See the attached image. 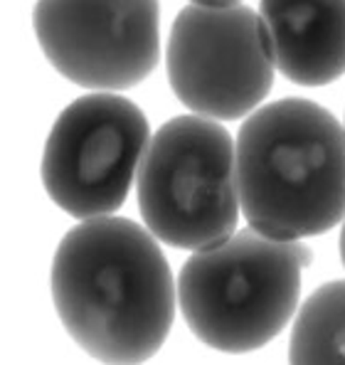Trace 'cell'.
<instances>
[{"instance_id": "ba28073f", "label": "cell", "mask_w": 345, "mask_h": 365, "mask_svg": "<svg viewBox=\"0 0 345 365\" xmlns=\"http://www.w3.org/2000/svg\"><path fill=\"white\" fill-rule=\"evenodd\" d=\"M277 69L301 87L345 74V0H262Z\"/></svg>"}, {"instance_id": "277c9868", "label": "cell", "mask_w": 345, "mask_h": 365, "mask_svg": "<svg viewBox=\"0 0 345 365\" xmlns=\"http://www.w3.org/2000/svg\"><path fill=\"white\" fill-rule=\"evenodd\" d=\"M143 225L175 250H205L240 222L237 148L222 123L172 116L150 136L136 178Z\"/></svg>"}, {"instance_id": "5b68a950", "label": "cell", "mask_w": 345, "mask_h": 365, "mask_svg": "<svg viewBox=\"0 0 345 365\" xmlns=\"http://www.w3.org/2000/svg\"><path fill=\"white\" fill-rule=\"evenodd\" d=\"M274 72L267 25L249 5L190 3L172 20L165 74L192 114L220 121L249 116L272 91Z\"/></svg>"}, {"instance_id": "30bf717a", "label": "cell", "mask_w": 345, "mask_h": 365, "mask_svg": "<svg viewBox=\"0 0 345 365\" xmlns=\"http://www.w3.org/2000/svg\"><path fill=\"white\" fill-rule=\"evenodd\" d=\"M338 252H341V262L345 267V220H343V227H341V240H338Z\"/></svg>"}, {"instance_id": "7a4b0ae2", "label": "cell", "mask_w": 345, "mask_h": 365, "mask_svg": "<svg viewBox=\"0 0 345 365\" xmlns=\"http://www.w3.org/2000/svg\"><path fill=\"white\" fill-rule=\"evenodd\" d=\"M235 148L249 227L304 240L345 220V126L326 106L299 96L259 106L240 126Z\"/></svg>"}, {"instance_id": "52a82bcc", "label": "cell", "mask_w": 345, "mask_h": 365, "mask_svg": "<svg viewBox=\"0 0 345 365\" xmlns=\"http://www.w3.org/2000/svg\"><path fill=\"white\" fill-rule=\"evenodd\" d=\"M32 30L50 67L84 89H131L160 62L158 0H37Z\"/></svg>"}, {"instance_id": "9c48e42d", "label": "cell", "mask_w": 345, "mask_h": 365, "mask_svg": "<svg viewBox=\"0 0 345 365\" xmlns=\"http://www.w3.org/2000/svg\"><path fill=\"white\" fill-rule=\"evenodd\" d=\"M289 361L296 365L345 363V279L318 287L294 319Z\"/></svg>"}, {"instance_id": "8992f818", "label": "cell", "mask_w": 345, "mask_h": 365, "mask_svg": "<svg viewBox=\"0 0 345 365\" xmlns=\"http://www.w3.org/2000/svg\"><path fill=\"white\" fill-rule=\"evenodd\" d=\"M148 143V119L131 99L84 94L52 123L40 160L42 187L69 217L111 215L126 202Z\"/></svg>"}, {"instance_id": "3957f363", "label": "cell", "mask_w": 345, "mask_h": 365, "mask_svg": "<svg viewBox=\"0 0 345 365\" xmlns=\"http://www.w3.org/2000/svg\"><path fill=\"white\" fill-rule=\"evenodd\" d=\"M314 252L247 227L192 252L177 277V306L205 346L240 356L272 343L296 316Z\"/></svg>"}, {"instance_id": "6da1fadb", "label": "cell", "mask_w": 345, "mask_h": 365, "mask_svg": "<svg viewBox=\"0 0 345 365\" xmlns=\"http://www.w3.org/2000/svg\"><path fill=\"white\" fill-rule=\"evenodd\" d=\"M57 319L99 363H143L163 348L177 287L160 240L128 217L82 220L59 240L50 269Z\"/></svg>"}, {"instance_id": "8fae6325", "label": "cell", "mask_w": 345, "mask_h": 365, "mask_svg": "<svg viewBox=\"0 0 345 365\" xmlns=\"http://www.w3.org/2000/svg\"><path fill=\"white\" fill-rule=\"evenodd\" d=\"M192 3H205V5H227V3H240V0H192Z\"/></svg>"}]
</instances>
